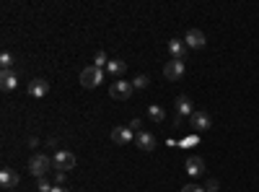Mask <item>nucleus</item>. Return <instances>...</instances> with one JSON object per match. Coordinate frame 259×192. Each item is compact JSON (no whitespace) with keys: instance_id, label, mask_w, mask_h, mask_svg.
<instances>
[{"instance_id":"1","label":"nucleus","mask_w":259,"mask_h":192,"mask_svg":"<svg viewBox=\"0 0 259 192\" xmlns=\"http://www.w3.org/2000/svg\"><path fill=\"white\" fill-rule=\"evenodd\" d=\"M52 166H54L52 159H47L44 153H34L31 159H29V174H31V177H36V179H42Z\"/></svg>"},{"instance_id":"2","label":"nucleus","mask_w":259,"mask_h":192,"mask_svg":"<svg viewBox=\"0 0 259 192\" xmlns=\"http://www.w3.org/2000/svg\"><path fill=\"white\" fill-rule=\"evenodd\" d=\"M99 83H104V68L96 65H88L81 71V86L83 89H96Z\"/></svg>"},{"instance_id":"3","label":"nucleus","mask_w":259,"mask_h":192,"mask_svg":"<svg viewBox=\"0 0 259 192\" xmlns=\"http://www.w3.org/2000/svg\"><path fill=\"white\" fill-rule=\"evenodd\" d=\"M133 81H122V78H117L112 86H109V96L112 99H117V101H127L130 96H133Z\"/></svg>"},{"instance_id":"4","label":"nucleus","mask_w":259,"mask_h":192,"mask_svg":"<svg viewBox=\"0 0 259 192\" xmlns=\"http://www.w3.org/2000/svg\"><path fill=\"white\" fill-rule=\"evenodd\" d=\"M52 164H54V169H57V171H70L73 166H76V153L60 148L57 153L52 156Z\"/></svg>"},{"instance_id":"5","label":"nucleus","mask_w":259,"mask_h":192,"mask_svg":"<svg viewBox=\"0 0 259 192\" xmlns=\"http://www.w3.org/2000/svg\"><path fill=\"white\" fill-rule=\"evenodd\" d=\"M189 127H192L195 133H205V130H210V127H213V119H210V114H208V112L195 109V112H192V117H189Z\"/></svg>"},{"instance_id":"6","label":"nucleus","mask_w":259,"mask_h":192,"mask_svg":"<svg viewBox=\"0 0 259 192\" xmlns=\"http://www.w3.org/2000/svg\"><path fill=\"white\" fill-rule=\"evenodd\" d=\"M184 73H187V65H184V60H171L163 65V78L166 81H179Z\"/></svg>"},{"instance_id":"7","label":"nucleus","mask_w":259,"mask_h":192,"mask_svg":"<svg viewBox=\"0 0 259 192\" xmlns=\"http://www.w3.org/2000/svg\"><path fill=\"white\" fill-rule=\"evenodd\" d=\"M135 143H138V148H140V151H145V153H151V151L158 146L156 135H153V133H148V130H140V133L135 135Z\"/></svg>"},{"instance_id":"8","label":"nucleus","mask_w":259,"mask_h":192,"mask_svg":"<svg viewBox=\"0 0 259 192\" xmlns=\"http://www.w3.org/2000/svg\"><path fill=\"white\" fill-rule=\"evenodd\" d=\"M184 44H187L189 49H202L208 44V39H205V34H202L200 29H189L187 37H184Z\"/></svg>"},{"instance_id":"9","label":"nucleus","mask_w":259,"mask_h":192,"mask_svg":"<svg viewBox=\"0 0 259 192\" xmlns=\"http://www.w3.org/2000/svg\"><path fill=\"white\" fill-rule=\"evenodd\" d=\"M47 94H49V83H47L44 78H34V81L29 83V96L42 99V96H47Z\"/></svg>"},{"instance_id":"10","label":"nucleus","mask_w":259,"mask_h":192,"mask_svg":"<svg viewBox=\"0 0 259 192\" xmlns=\"http://www.w3.org/2000/svg\"><path fill=\"white\" fill-rule=\"evenodd\" d=\"M112 141H114L117 146H127V143L135 141V133L130 130V127H114V130H112Z\"/></svg>"},{"instance_id":"11","label":"nucleus","mask_w":259,"mask_h":192,"mask_svg":"<svg viewBox=\"0 0 259 192\" xmlns=\"http://www.w3.org/2000/svg\"><path fill=\"white\" fill-rule=\"evenodd\" d=\"M16 86H18V76L13 71H3V73H0V89H3L6 94L16 91Z\"/></svg>"},{"instance_id":"12","label":"nucleus","mask_w":259,"mask_h":192,"mask_svg":"<svg viewBox=\"0 0 259 192\" xmlns=\"http://www.w3.org/2000/svg\"><path fill=\"white\" fill-rule=\"evenodd\" d=\"M184 166H187V174H189V177H200V174L205 171V161H202V156H189Z\"/></svg>"},{"instance_id":"13","label":"nucleus","mask_w":259,"mask_h":192,"mask_svg":"<svg viewBox=\"0 0 259 192\" xmlns=\"http://www.w3.org/2000/svg\"><path fill=\"white\" fill-rule=\"evenodd\" d=\"M0 187H6V189L18 187V171H13V169H3V171H0Z\"/></svg>"},{"instance_id":"14","label":"nucleus","mask_w":259,"mask_h":192,"mask_svg":"<svg viewBox=\"0 0 259 192\" xmlns=\"http://www.w3.org/2000/svg\"><path fill=\"white\" fill-rule=\"evenodd\" d=\"M187 49H189V47L184 44L181 39H171V42H169V52H171L174 60H184V57H187Z\"/></svg>"},{"instance_id":"15","label":"nucleus","mask_w":259,"mask_h":192,"mask_svg":"<svg viewBox=\"0 0 259 192\" xmlns=\"http://www.w3.org/2000/svg\"><path fill=\"white\" fill-rule=\"evenodd\" d=\"M195 107H192V99L189 96H179L176 99V114L179 117H192Z\"/></svg>"},{"instance_id":"16","label":"nucleus","mask_w":259,"mask_h":192,"mask_svg":"<svg viewBox=\"0 0 259 192\" xmlns=\"http://www.w3.org/2000/svg\"><path fill=\"white\" fill-rule=\"evenodd\" d=\"M124 71H127V62H124V60H109V65H106V73L114 76V81L122 78Z\"/></svg>"},{"instance_id":"17","label":"nucleus","mask_w":259,"mask_h":192,"mask_svg":"<svg viewBox=\"0 0 259 192\" xmlns=\"http://www.w3.org/2000/svg\"><path fill=\"white\" fill-rule=\"evenodd\" d=\"M148 117H151L153 122H163L166 112H163V107H158V104H151V107H148Z\"/></svg>"},{"instance_id":"18","label":"nucleus","mask_w":259,"mask_h":192,"mask_svg":"<svg viewBox=\"0 0 259 192\" xmlns=\"http://www.w3.org/2000/svg\"><path fill=\"white\" fill-rule=\"evenodd\" d=\"M0 65H3V71H11L13 68V55L11 52H0Z\"/></svg>"},{"instance_id":"19","label":"nucleus","mask_w":259,"mask_h":192,"mask_svg":"<svg viewBox=\"0 0 259 192\" xmlns=\"http://www.w3.org/2000/svg\"><path fill=\"white\" fill-rule=\"evenodd\" d=\"M94 65H96V68H106V65H109V60H106V52H104V49H99V52H96Z\"/></svg>"},{"instance_id":"20","label":"nucleus","mask_w":259,"mask_h":192,"mask_svg":"<svg viewBox=\"0 0 259 192\" xmlns=\"http://www.w3.org/2000/svg\"><path fill=\"white\" fill-rule=\"evenodd\" d=\"M148 83H151V78H148V76H138V78L133 81V89H145Z\"/></svg>"},{"instance_id":"21","label":"nucleus","mask_w":259,"mask_h":192,"mask_svg":"<svg viewBox=\"0 0 259 192\" xmlns=\"http://www.w3.org/2000/svg\"><path fill=\"white\" fill-rule=\"evenodd\" d=\"M68 182V171H57V174H54V184H57V187H62Z\"/></svg>"},{"instance_id":"22","label":"nucleus","mask_w":259,"mask_h":192,"mask_svg":"<svg viewBox=\"0 0 259 192\" xmlns=\"http://www.w3.org/2000/svg\"><path fill=\"white\" fill-rule=\"evenodd\" d=\"M52 187H54V184H49L44 177L39 179V184H36V189H39V192H52Z\"/></svg>"},{"instance_id":"23","label":"nucleus","mask_w":259,"mask_h":192,"mask_svg":"<svg viewBox=\"0 0 259 192\" xmlns=\"http://www.w3.org/2000/svg\"><path fill=\"white\" fill-rule=\"evenodd\" d=\"M181 192H205V187H200V184H184Z\"/></svg>"},{"instance_id":"24","label":"nucleus","mask_w":259,"mask_h":192,"mask_svg":"<svg viewBox=\"0 0 259 192\" xmlns=\"http://www.w3.org/2000/svg\"><path fill=\"white\" fill-rule=\"evenodd\" d=\"M127 127H130V130H133L135 135H138V133L143 130V127H140V119H133V122H130V125H127Z\"/></svg>"},{"instance_id":"25","label":"nucleus","mask_w":259,"mask_h":192,"mask_svg":"<svg viewBox=\"0 0 259 192\" xmlns=\"http://www.w3.org/2000/svg\"><path fill=\"white\" fill-rule=\"evenodd\" d=\"M205 192H218V182H215V179H210V182L205 184Z\"/></svg>"},{"instance_id":"26","label":"nucleus","mask_w":259,"mask_h":192,"mask_svg":"<svg viewBox=\"0 0 259 192\" xmlns=\"http://www.w3.org/2000/svg\"><path fill=\"white\" fill-rule=\"evenodd\" d=\"M52 192H68V189H65V187H57V184H54V187H52Z\"/></svg>"}]
</instances>
